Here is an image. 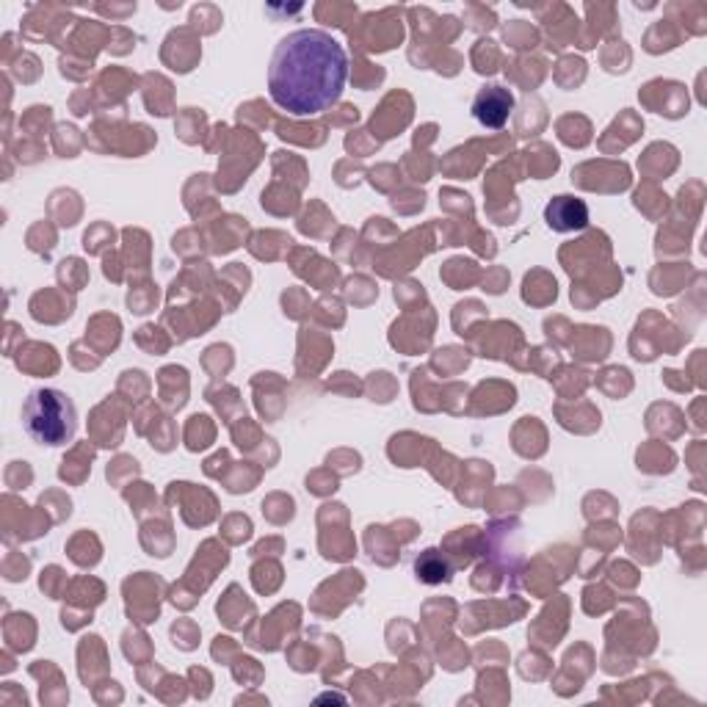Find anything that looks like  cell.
Masks as SVG:
<instances>
[{
    "label": "cell",
    "mask_w": 707,
    "mask_h": 707,
    "mask_svg": "<svg viewBox=\"0 0 707 707\" xmlns=\"http://www.w3.org/2000/svg\"><path fill=\"white\" fill-rule=\"evenodd\" d=\"M349 81V56L332 34L298 28L276 45L269 64V94L291 117L329 111Z\"/></svg>",
    "instance_id": "6da1fadb"
},
{
    "label": "cell",
    "mask_w": 707,
    "mask_h": 707,
    "mask_svg": "<svg viewBox=\"0 0 707 707\" xmlns=\"http://www.w3.org/2000/svg\"><path fill=\"white\" fill-rule=\"evenodd\" d=\"M23 426L31 439L39 445H59L72 443L78 432V410L67 392L56 387H39L31 390L23 403Z\"/></svg>",
    "instance_id": "7a4b0ae2"
},
{
    "label": "cell",
    "mask_w": 707,
    "mask_h": 707,
    "mask_svg": "<svg viewBox=\"0 0 707 707\" xmlns=\"http://www.w3.org/2000/svg\"><path fill=\"white\" fill-rule=\"evenodd\" d=\"M511 111H515V94L506 86H497V83L481 89L473 99V119L481 128H506V122L511 119Z\"/></svg>",
    "instance_id": "3957f363"
},
{
    "label": "cell",
    "mask_w": 707,
    "mask_h": 707,
    "mask_svg": "<svg viewBox=\"0 0 707 707\" xmlns=\"http://www.w3.org/2000/svg\"><path fill=\"white\" fill-rule=\"evenodd\" d=\"M544 222L553 233H580L589 224V208L584 199L562 193L544 208Z\"/></svg>",
    "instance_id": "277c9868"
},
{
    "label": "cell",
    "mask_w": 707,
    "mask_h": 707,
    "mask_svg": "<svg viewBox=\"0 0 707 707\" xmlns=\"http://www.w3.org/2000/svg\"><path fill=\"white\" fill-rule=\"evenodd\" d=\"M415 573L423 584H443L450 578V567L439 550H426L415 562Z\"/></svg>",
    "instance_id": "5b68a950"
}]
</instances>
